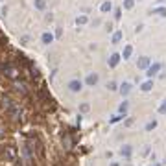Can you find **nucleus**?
Returning <instances> with one entry per match:
<instances>
[{
	"label": "nucleus",
	"instance_id": "obj_2",
	"mask_svg": "<svg viewBox=\"0 0 166 166\" xmlns=\"http://www.w3.org/2000/svg\"><path fill=\"white\" fill-rule=\"evenodd\" d=\"M81 87H83V83H81L80 80H72V81H68V91H72V92H80Z\"/></svg>",
	"mask_w": 166,
	"mask_h": 166
},
{
	"label": "nucleus",
	"instance_id": "obj_21",
	"mask_svg": "<svg viewBox=\"0 0 166 166\" xmlns=\"http://www.w3.org/2000/svg\"><path fill=\"white\" fill-rule=\"evenodd\" d=\"M115 19H116V20L120 19V9H116V11H115Z\"/></svg>",
	"mask_w": 166,
	"mask_h": 166
},
{
	"label": "nucleus",
	"instance_id": "obj_8",
	"mask_svg": "<svg viewBox=\"0 0 166 166\" xmlns=\"http://www.w3.org/2000/svg\"><path fill=\"white\" fill-rule=\"evenodd\" d=\"M151 89H153V81H151V80L144 81V83L140 85V91H142V92H148V91H151Z\"/></svg>",
	"mask_w": 166,
	"mask_h": 166
},
{
	"label": "nucleus",
	"instance_id": "obj_1",
	"mask_svg": "<svg viewBox=\"0 0 166 166\" xmlns=\"http://www.w3.org/2000/svg\"><path fill=\"white\" fill-rule=\"evenodd\" d=\"M161 68H162V65H161L159 61H155V63H151V65L148 66V68H146V76H148L150 80H151V77H153L155 74H157V72H159Z\"/></svg>",
	"mask_w": 166,
	"mask_h": 166
},
{
	"label": "nucleus",
	"instance_id": "obj_17",
	"mask_svg": "<svg viewBox=\"0 0 166 166\" xmlns=\"http://www.w3.org/2000/svg\"><path fill=\"white\" fill-rule=\"evenodd\" d=\"M87 22V17H77L76 19V24H85Z\"/></svg>",
	"mask_w": 166,
	"mask_h": 166
},
{
	"label": "nucleus",
	"instance_id": "obj_20",
	"mask_svg": "<svg viewBox=\"0 0 166 166\" xmlns=\"http://www.w3.org/2000/svg\"><path fill=\"white\" fill-rule=\"evenodd\" d=\"M35 6H37L39 9H42V7H44V0H35Z\"/></svg>",
	"mask_w": 166,
	"mask_h": 166
},
{
	"label": "nucleus",
	"instance_id": "obj_24",
	"mask_svg": "<svg viewBox=\"0 0 166 166\" xmlns=\"http://www.w3.org/2000/svg\"><path fill=\"white\" fill-rule=\"evenodd\" d=\"M157 2H164V0H157Z\"/></svg>",
	"mask_w": 166,
	"mask_h": 166
},
{
	"label": "nucleus",
	"instance_id": "obj_13",
	"mask_svg": "<svg viewBox=\"0 0 166 166\" xmlns=\"http://www.w3.org/2000/svg\"><path fill=\"white\" fill-rule=\"evenodd\" d=\"M157 113H159V115H166V100H162V102H161V105H159V109H157Z\"/></svg>",
	"mask_w": 166,
	"mask_h": 166
},
{
	"label": "nucleus",
	"instance_id": "obj_16",
	"mask_svg": "<svg viewBox=\"0 0 166 166\" xmlns=\"http://www.w3.org/2000/svg\"><path fill=\"white\" fill-rule=\"evenodd\" d=\"M133 6H135V0H124V7L126 9H131Z\"/></svg>",
	"mask_w": 166,
	"mask_h": 166
},
{
	"label": "nucleus",
	"instance_id": "obj_4",
	"mask_svg": "<svg viewBox=\"0 0 166 166\" xmlns=\"http://www.w3.org/2000/svg\"><path fill=\"white\" fill-rule=\"evenodd\" d=\"M98 80H100V77H98V74H89L85 81H87V85H89V87H94V85L98 83Z\"/></svg>",
	"mask_w": 166,
	"mask_h": 166
},
{
	"label": "nucleus",
	"instance_id": "obj_12",
	"mask_svg": "<svg viewBox=\"0 0 166 166\" xmlns=\"http://www.w3.org/2000/svg\"><path fill=\"white\" fill-rule=\"evenodd\" d=\"M155 127H157V120H150L144 129H146V131H151V129H155Z\"/></svg>",
	"mask_w": 166,
	"mask_h": 166
},
{
	"label": "nucleus",
	"instance_id": "obj_9",
	"mask_svg": "<svg viewBox=\"0 0 166 166\" xmlns=\"http://www.w3.org/2000/svg\"><path fill=\"white\" fill-rule=\"evenodd\" d=\"M131 54H133V46H131V44H126L124 52H122V57H124V59H129V57H131Z\"/></svg>",
	"mask_w": 166,
	"mask_h": 166
},
{
	"label": "nucleus",
	"instance_id": "obj_6",
	"mask_svg": "<svg viewBox=\"0 0 166 166\" xmlns=\"http://www.w3.org/2000/svg\"><path fill=\"white\" fill-rule=\"evenodd\" d=\"M41 41H42V44H50V42H54V35H52L50 31H44L42 37H41Z\"/></svg>",
	"mask_w": 166,
	"mask_h": 166
},
{
	"label": "nucleus",
	"instance_id": "obj_14",
	"mask_svg": "<svg viewBox=\"0 0 166 166\" xmlns=\"http://www.w3.org/2000/svg\"><path fill=\"white\" fill-rule=\"evenodd\" d=\"M122 35H124V33H122V31L118 30V31L115 33V35H113V42H115V44H116V42H120V41H122Z\"/></svg>",
	"mask_w": 166,
	"mask_h": 166
},
{
	"label": "nucleus",
	"instance_id": "obj_19",
	"mask_svg": "<svg viewBox=\"0 0 166 166\" xmlns=\"http://www.w3.org/2000/svg\"><path fill=\"white\" fill-rule=\"evenodd\" d=\"M127 105H129L127 102H124V103H122V105H120V113H126V111H127Z\"/></svg>",
	"mask_w": 166,
	"mask_h": 166
},
{
	"label": "nucleus",
	"instance_id": "obj_18",
	"mask_svg": "<svg viewBox=\"0 0 166 166\" xmlns=\"http://www.w3.org/2000/svg\"><path fill=\"white\" fill-rule=\"evenodd\" d=\"M107 89H109V91H116V83H115V81L107 83Z\"/></svg>",
	"mask_w": 166,
	"mask_h": 166
},
{
	"label": "nucleus",
	"instance_id": "obj_3",
	"mask_svg": "<svg viewBox=\"0 0 166 166\" xmlns=\"http://www.w3.org/2000/svg\"><path fill=\"white\" fill-rule=\"evenodd\" d=\"M150 65H151V59L148 57V55H144V57H140V59L137 61V66H138V68H142V70H146Z\"/></svg>",
	"mask_w": 166,
	"mask_h": 166
},
{
	"label": "nucleus",
	"instance_id": "obj_5",
	"mask_svg": "<svg viewBox=\"0 0 166 166\" xmlns=\"http://www.w3.org/2000/svg\"><path fill=\"white\" fill-rule=\"evenodd\" d=\"M129 92H131V83H127V81L122 83V85H120V94H122V96H127Z\"/></svg>",
	"mask_w": 166,
	"mask_h": 166
},
{
	"label": "nucleus",
	"instance_id": "obj_10",
	"mask_svg": "<svg viewBox=\"0 0 166 166\" xmlns=\"http://www.w3.org/2000/svg\"><path fill=\"white\" fill-rule=\"evenodd\" d=\"M113 9V4L109 2V0H105V2L102 4V13H107V11H111Z\"/></svg>",
	"mask_w": 166,
	"mask_h": 166
},
{
	"label": "nucleus",
	"instance_id": "obj_23",
	"mask_svg": "<svg viewBox=\"0 0 166 166\" xmlns=\"http://www.w3.org/2000/svg\"><path fill=\"white\" fill-rule=\"evenodd\" d=\"M111 166H118V162H113V164H111Z\"/></svg>",
	"mask_w": 166,
	"mask_h": 166
},
{
	"label": "nucleus",
	"instance_id": "obj_22",
	"mask_svg": "<svg viewBox=\"0 0 166 166\" xmlns=\"http://www.w3.org/2000/svg\"><path fill=\"white\" fill-rule=\"evenodd\" d=\"M151 166H162V162H151Z\"/></svg>",
	"mask_w": 166,
	"mask_h": 166
},
{
	"label": "nucleus",
	"instance_id": "obj_15",
	"mask_svg": "<svg viewBox=\"0 0 166 166\" xmlns=\"http://www.w3.org/2000/svg\"><path fill=\"white\" fill-rule=\"evenodd\" d=\"M153 13H157V15L164 17V15H166V7H155V9H153Z\"/></svg>",
	"mask_w": 166,
	"mask_h": 166
},
{
	"label": "nucleus",
	"instance_id": "obj_7",
	"mask_svg": "<svg viewBox=\"0 0 166 166\" xmlns=\"http://www.w3.org/2000/svg\"><path fill=\"white\" fill-rule=\"evenodd\" d=\"M118 63H120V55H118V54H113V55L109 57V66H113V68H115Z\"/></svg>",
	"mask_w": 166,
	"mask_h": 166
},
{
	"label": "nucleus",
	"instance_id": "obj_11",
	"mask_svg": "<svg viewBox=\"0 0 166 166\" xmlns=\"http://www.w3.org/2000/svg\"><path fill=\"white\" fill-rule=\"evenodd\" d=\"M131 151H133V148H131V146H124V148L120 150V153L124 155V157H129V155H131Z\"/></svg>",
	"mask_w": 166,
	"mask_h": 166
}]
</instances>
